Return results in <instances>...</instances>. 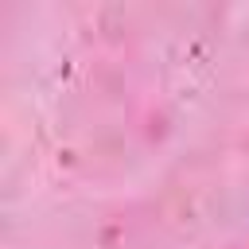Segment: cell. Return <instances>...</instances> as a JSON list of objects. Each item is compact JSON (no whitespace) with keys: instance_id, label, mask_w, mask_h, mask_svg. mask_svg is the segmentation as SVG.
I'll use <instances>...</instances> for the list:
<instances>
[]
</instances>
